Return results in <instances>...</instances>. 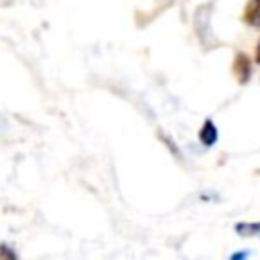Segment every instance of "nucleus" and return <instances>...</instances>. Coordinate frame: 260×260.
I'll list each match as a JSON object with an SVG mask.
<instances>
[{"mask_svg": "<svg viewBox=\"0 0 260 260\" xmlns=\"http://www.w3.org/2000/svg\"><path fill=\"white\" fill-rule=\"evenodd\" d=\"M232 71H234V77L238 79V83H246V81L250 79V73H252L250 57H248L246 53H238V55L234 57Z\"/></svg>", "mask_w": 260, "mask_h": 260, "instance_id": "f257e3e1", "label": "nucleus"}, {"mask_svg": "<svg viewBox=\"0 0 260 260\" xmlns=\"http://www.w3.org/2000/svg\"><path fill=\"white\" fill-rule=\"evenodd\" d=\"M242 20L248 26L260 28V0H248L244 12H242Z\"/></svg>", "mask_w": 260, "mask_h": 260, "instance_id": "f03ea898", "label": "nucleus"}, {"mask_svg": "<svg viewBox=\"0 0 260 260\" xmlns=\"http://www.w3.org/2000/svg\"><path fill=\"white\" fill-rule=\"evenodd\" d=\"M199 140H201L205 146L215 144V140H217V130H215V124H213L211 120H205V122H203V126H201V130H199Z\"/></svg>", "mask_w": 260, "mask_h": 260, "instance_id": "7ed1b4c3", "label": "nucleus"}, {"mask_svg": "<svg viewBox=\"0 0 260 260\" xmlns=\"http://www.w3.org/2000/svg\"><path fill=\"white\" fill-rule=\"evenodd\" d=\"M236 232L244 238H252V236H260V221L256 223H238Z\"/></svg>", "mask_w": 260, "mask_h": 260, "instance_id": "20e7f679", "label": "nucleus"}, {"mask_svg": "<svg viewBox=\"0 0 260 260\" xmlns=\"http://www.w3.org/2000/svg\"><path fill=\"white\" fill-rule=\"evenodd\" d=\"M0 256H10V258H14V252H10V250H6L4 246L0 248Z\"/></svg>", "mask_w": 260, "mask_h": 260, "instance_id": "39448f33", "label": "nucleus"}, {"mask_svg": "<svg viewBox=\"0 0 260 260\" xmlns=\"http://www.w3.org/2000/svg\"><path fill=\"white\" fill-rule=\"evenodd\" d=\"M256 63H260V41L256 45Z\"/></svg>", "mask_w": 260, "mask_h": 260, "instance_id": "423d86ee", "label": "nucleus"}]
</instances>
